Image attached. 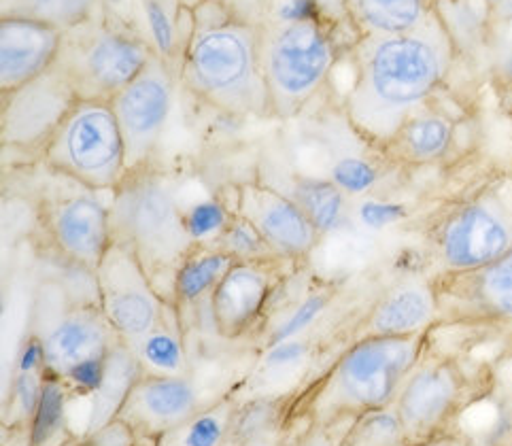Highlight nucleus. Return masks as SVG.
Segmentation results:
<instances>
[{
    "mask_svg": "<svg viewBox=\"0 0 512 446\" xmlns=\"http://www.w3.org/2000/svg\"><path fill=\"white\" fill-rule=\"evenodd\" d=\"M455 54L432 7L413 28L357 37L351 49L353 83L343 100V113L357 136L383 149L408 117L430 105Z\"/></svg>",
    "mask_w": 512,
    "mask_h": 446,
    "instance_id": "1",
    "label": "nucleus"
},
{
    "mask_svg": "<svg viewBox=\"0 0 512 446\" xmlns=\"http://www.w3.org/2000/svg\"><path fill=\"white\" fill-rule=\"evenodd\" d=\"M185 15L177 68L183 88L230 117H272L260 24L224 3H202Z\"/></svg>",
    "mask_w": 512,
    "mask_h": 446,
    "instance_id": "2",
    "label": "nucleus"
},
{
    "mask_svg": "<svg viewBox=\"0 0 512 446\" xmlns=\"http://www.w3.org/2000/svg\"><path fill=\"white\" fill-rule=\"evenodd\" d=\"M430 334L355 338L302 396L304 415L330 427L391 408L408 374L430 351Z\"/></svg>",
    "mask_w": 512,
    "mask_h": 446,
    "instance_id": "3",
    "label": "nucleus"
},
{
    "mask_svg": "<svg viewBox=\"0 0 512 446\" xmlns=\"http://www.w3.org/2000/svg\"><path fill=\"white\" fill-rule=\"evenodd\" d=\"M258 24L272 117H298L332 77L340 56L338 30L313 0H289Z\"/></svg>",
    "mask_w": 512,
    "mask_h": 446,
    "instance_id": "4",
    "label": "nucleus"
},
{
    "mask_svg": "<svg viewBox=\"0 0 512 446\" xmlns=\"http://www.w3.org/2000/svg\"><path fill=\"white\" fill-rule=\"evenodd\" d=\"M113 240L126 245L170 302L179 266L198 243L185 223L177 183L156 164L130 170L111 194Z\"/></svg>",
    "mask_w": 512,
    "mask_h": 446,
    "instance_id": "5",
    "label": "nucleus"
},
{
    "mask_svg": "<svg viewBox=\"0 0 512 446\" xmlns=\"http://www.w3.org/2000/svg\"><path fill=\"white\" fill-rule=\"evenodd\" d=\"M156 54L145 32L105 5L64 32L58 66L79 98L113 100Z\"/></svg>",
    "mask_w": 512,
    "mask_h": 446,
    "instance_id": "6",
    "label": "nucleus"
},
{
    "mask_svg": "<svg viewBox=\"0 0 512 446\" xmlns=\"http://www.w3.org/2000/svg\"><path fill=\"white\" fill-rule=\"evenodd\" d=\"M60 179L113 194L128 175V156L111 100L79 98L41 153Z\"/></svg>",
    "mask_w": 512,
    "mask_h": 446,
    "instance_id": "7",
    "label": "nucleus"
},
{
    "mask_svg": "<svg viewBox=\"0 0 512 446\" xmlns=\"http://www.w3.org/2000/svg\"><path fill=\"white\" fill-rule=\"evenodd\" d=\"M440 274L472 272L512 251V181L500 179L442 213L428 234Z\"/></svg>",
    "mask_w": 512,
    "mask_h": 446,
    "instance_id": "8",
    "label": "nucleus"
},
{
    "mask_svg": "<svg viewBox=\"0 0 512 446\" xmlns=\"http://www.w3.org/2000/svg\"><path fill=\"white\" fill-rule=\"evenodd\" d=\"M479 396V385L455 357L428 351L400 387L394 413L404 446H428L445 436Z\"/></svg>",
    "mask_w": 512,
    "mask_h": 446,
    "instance_id": "9",
    "label": "nucleus"
},
{
    "mask_svg": "<svg viewBox=\"0 0 512 446\" xmlns=\"http://www.w3.org/2000/svg\"><path fill=\"white\" fill-rule=\"evenodd\" d=\"M94 283L98 306L130 349L139 347L173 308L153 285L139 257L117 240L96 268Z\"/></svg>",
    "mask_w": 512,
    "mask_h": 446,
    "instance_id": "10",
    "label": "nucleus"
},
{
    "mask_svg": "<svg viewBox=\"0 0 512 446\" xmlns=\"http://www.w3.org/2000/svg\"><path fill=\"white\" fill-rule=\"evenodd\" d=\"M177 83L179 75L173 62L156 54L136 79L111 100L124 136L128 173L153 164V156L173 113Z\"/></svg>",
    "mask_w": 512,
    "mask_h": 446,
    "instance_id": "11",
    "label": "nucleus"
},
{
    "mask_svg": "<svg viewBox=\"0 0 512 446\" xmlns=\"http://www.w3.org/2000/svg\"><path fill=\"white\" fill-rule=\"evenodd\" d=\"M98 194L77 183V192L51 194L41 207L51 245L64 260L92 274L113 245L111 202L105 204Z\"/></svg>",
    "mask_w": 512,
    "mask_h": 446,
    "instance_id": "12",
    "label": "nucleus"
},
{
    "mask_svg": "<svg viewBox=\"0 0 512 446\" xmlns=\"http://www.w3.org/2000/svg\"><path fill=\"white\" fill-rule=\"evenodd\" d=\"M77 100L79 94L58 62L20 90L3 94V119H0L3 147L43 153L51 134Z\"/></svg>",
    "mask_w": 512,
    "mask_h": 446,
    "instance_id": "13",
    "label": "nucleus"
},
{
    "mask_svg": "<svg viewBox=\"0 0 512 446\" xmlns=\"http://www.w3.org/2000/svg\"><path fill=\"white\" fill-rule=\"evenodd\" d=\"M232 209L251 223L279 260L289 264L309 260L323 238L300 204L266 181L238 183Z\"/></svg>",
    "mask_w": 512,
    "mask_h": 446,
    "instance_id": "14",
    "label": "nucleus"
},
{
    "mask_svg": "<svg viewBox=\"0 0 512 446\" xmlns=\"http://www.w3.org/2000/svg\"><path fill=\"white\" fill-rule=\"evenodd\" d=\"M283 260L234 262L213 289L209 311L215 332L226 340H238L258 328L268 306L285 281Z\"/></svg>",
    "mask_w": 512,
    "mask_h": 446,
    "instance_id": "15",
    "label": "nucleus"
},
{
    "mask_svg": "<svg viewBox=\"0 0 512 446\" xmlns=\"http://www.w3.org/2000/svg\"><path fill=\"white\" fill-rule=\"evenodd\" d=\"M440 319L436 279L411 274L391 283L357 321L353 340L368 336H415L432 332Z\"/></svg>",
    "mask_w": 512,
    "mask_h": 446,
    "instance_id": "16",
    "label": "nucleus"
},
{
    "mask_svg": "<svg viewBox=\"0 0 512 446\" xmlns=\"http://www.w3.org/2000/svg\"><path fill=\"white\" fill-rule=\"evenodd\" d=\"M198 413V393L190 376L145 372L132 387L117 417L130 421L141 436L158 438L190 423Z\"/></svg>",
    "mask_w": 512,
    "mask_h": 446,
    "instance_id": "17",
    "label": "nucleus"
},
{
    "mask_svg": "<svg viewBox=\"0 0 512 446\" xmlns=\"http://www.w3.org/2000/svg\"><path fill=\"white\" fill-rule=\"evenodd\" d=\"M45 342V372L58 379L88 359L107 357L119 336L98 304H75L56 319Z\"/></svg>",
    "mask_w": 512,
    "mask_h": 446,
    "instance_id": "18",
    "label": "nucleus"
},
{
    "mask_svg": "<svg viewBox=\"0 0 512 446\" xmlns=\"http://www.w3.org/2000/svg\"><path fill=\"white\" fill-rule=\"evenodd\" d=\"M64 32L22 17H0V92L9 94L47 73L60 58Z\"/></svg>",
    "mask_w": 512,
    "mask_h": 446,
    "instance_id": "19",
    "label": "nucleus"
},
{
    "mask_svg": "<svg viewBox=\"0 0 512 446\" xmlns=\"http://www.w3.org/2000/svg\"><path fill=\"white\" fill-rule=\"evenodd\" d=\"M436 289L440 308L449 304L466 317L512 321V251L479 270L440 274Z\"/></svg>",
    "mask_w": 512,
    "mask_h": 446,
    "instance_id": "20",
    "label": "nucleus"
},
{
    "mask_svg": "<svg viewBox=\"0 0 512 446\" xmlns=\"http://www.w3.org/2000/svg\"><path fill=\"white\" fill-rule=\"evenodd\" d=\"M455 122L447 111L425 105L402 124L381 149L391 166L419 168L447 158L455 141Z\"/></svg>",
    "mask_w": 512,
    "mask_h": 446,
    "instance_id": "21",
    "label": "nucleus"
},
{
    "mask_svg": "<svg viewBox=\"0 0 512 446\" xmlns=\"http://www.w3.org/2000/svg\"><path fill=\"white\" fill-rule=\"evenodd\" d=\"M236 260L215 243H198L179 266L170 304L177 313L187 306H196L202 300H209L213 289L224 279V274Z\"/></svg>",
    "mask_w": 512,
    "mask_h": 446,
    "instance_id": "22",
    "label": "nucleus"
},
{
    "mask_svg": "<svg viewBox=\"0 0 512 446\" xmlns=\"http://www.w3.org/2000/svg\"><path fill=\"white\" fill-rule=\"evenodd\" d=\"M145 374L139 355L130 349L126 342H117L107 357V370L102 385L92 396V417L88 425V434L98 430L100 425L115 419L128 400L132 387Z\"/></svg>",
    "mask_w": 512,
    "mask_h": 446,
    "instance_id": "23",
    "label": "nucleus"
},
{
    "mask_svg": "<svg viewBox=\"0 0 512 446\" xmlns=\"http://www.w3.org/2000/svg\"><path fill=\"white\" fill-rule=\"evenodd\" d=\"M357 37L402 32L417 26L430 11V0H343Z\"/></svg>",
    "mask_w": 512,
    "mask_h": 446,
    "instance_id": "24",
    "label": "nucleus"
},
{
    "mask_svg": "<svg viewBox=\"0 0 512 446\" xmlns=\"http://www.w3.org/2000/svg\"><path fill=\"white\" fill-rule=\"evenodd\" d=\"M455 51L474 56L485 47L491 11L489 0H430Z\"/></svg>",
    "mask_w": 512,
    "mask_h": 446,
    "instance_id": "25",
    "label": "nucleus"
},
{
    "mask_svg": "<svg viewBox=\"0 0 512 446\" xmlns=\"http://www.w3.org/2000/svg\"><path fill=\"white\" fill-rule=\"evenodd\" d=\"M287 194L309 215L321 236L338 230L349 215V196L332 179L298 175L294 179L292 192Z\"/></svg>",
    "mask_w": 512,
    "mask_h": 446,
    "instance_id": "26",
    "label": "nucleus"
},
{
    "mask_svg": "<svg viewBox=\"0 0 512 446\" xmlns=\"http://www.w3.org/2000/svg\"><path fill=\"white\" fill-rule=\"evenodd\" d=\"M139 355L145 372L164 376H190L187 368V351L183 334L177 323V308H170L166 319L156 330L145 336L139 347L134 349Z\"/></svg>",
    "mask_w": 512,
    "mask_h": 446,
    "instance_id": "27",
    "label": "nucleus"
},
{
    "mask_svg": "<svg viewBox=\"0 0 512 446\" xmlns=\"http://www.w3.org/2000/svg\"><path fill=\"white\" fill-rule=\"evenodd\" d=\"M105 5L107 0H0V17H22L66 32Z\"/></svg>",
    "mask_w": 512,
    "mask_h": 446,
    "instance_id": "28",
    "label": "nucleus"
},
{
    "mask_svg": "<svg viewBox=\"0 0 512 446\" xmlns=\"http://www.w3.org/2000/svg\"><path fill=\"white\" fill-rule=\"evenodd\" d=\"M387 166L391 164L381 151H374L370 156L345 153V156H336L332 160L328 179H332L347 196H368L383 181Z\"/></svg>",
    "mask_w": 512,
    "mask_h": 446,
    "instance_id": "29",
    "label": "nucleus"
},
{
    "mask_svg": "<svg viewBox=\"0 0 512 446\" xmlns=\"http://www.w3.org/2000/svg\"><path fill=\"white\" fill-rule=\"evenodd\" d=\"M334 298H336V287L330 283H319L313 289L306 291V294L300 298V302L287 313V317L270 330L264 342L266 345L264 349L275 347L285 340H294L302 332L309 330L311 325H315V321L328 311Z\"/></svg>",
    "mask_w": 512,
    "mask_h": 446,
    "instance_id": "30",
    "label": "nucleus"
},
{
    "mask_svg": "<svg viewBox=\"0 0 512 446\" xmlns=\"http://www.w3.org/2000/svg\"><path fill=\"white\" fill-rule=\"evenodd\" d=\"M68 387L54 374H43V387L37 410L30 419V446H45L64 427Z\"/></svg>",
    "mask_w": 512,
    "mask_h": 446,
    "instance_id": "31",
    "label": "nucleus"
},
{
    "mask_svg": "<svg viewBox=\"0 0 512 446\" xmlns=\"http://www.w3.org/2000/svg\"><path fill=\"white\" fill-rule=\"evenodd\" d=\"M236 419V408L230 398H221L211 408L196 413L187 423L183 438L185 446H221L232 432Z\"/></svg>",
    "mask_w": 512,
    "mask_h": 446,
    "instance_id": "32",
    "label": "nucleus"
},
{
    "mask_svg": "<svg viewBox=\"0 0 512 446\" xmlns=\"http://www.w3.org/2000/svg\"><path fill=\"white\" fill-rule=\"evenodd\" d=\"M213 243L230 253L236 262H253V260H279L272 249L264 243V238L255 232L249 221L241 215H232L228 226L224 228Z\"/></svg>",
    "mask_w": 512,
    "mask_h": 446,
    "instance_id": "33",
    "label": "nucleus"
},
{
    "mask_svg": "<svg viewBox=\"0 0 512 446\" xmlns=\"http://www.w3.org/2000/svg\"><path fill=\"white\" fill-rule=\"evenodd\" d=\"M343 446H404L402 427L394 408L374 410L357 419Z\"/></svg>",
    "mask_w": 512,
    "mask_h": 446,
    "instance_id": "34",
    "label": "nucleus"
},
{
    "mask_svg": "<svg viewBox=\"0 0 512 446\" xmlns=\"http://www.w3.org/2000/svg\"><path fill=\"white\" fill-rule=\"evenodd\" d=\"M234 209H230L224 200L211 198L202 200L185 211V223L196 243H213L224 232L228 221L232 219Z\"/></svg>",
    "mask_w": 512,
    "mask_h": 446,
    "instance_id": "35",
    "label": "nucleus"
},
{
    "mask_svg": "<svg viewBox=\"0 0 512 446\" xmlns=\"http://www.w3.org/2000/svg\"><path fill=\"white\" fill-rule=\"evenodd\" d=\"M88 438L94 442V446H141L143 436L130 421L115 417L100 425L98 430L90 432Z\"/></svg>",
    "mask_w": 512,
    "mask_h": 446,
    "instance_id": "36",
    "label": "nucleus"
},
{
    "mask_svg": "<svg viewBox=\"0 0 512 446\" xmlns=\"http://www.w3.org/2000/svg\"><path fill=\"white\" fill-rule=\"evenodd\" d=\"M41 387H43V374H15L13 383V398L20 408L22 417L28 421L32 419L34 410H37L39 398H41Z\"/></svg>",
    "mask_w": 512,
    "mask_h": 446,
    "instance_id": "37",
    "label": "nucleus"
},
{
    "mask_svg": "<svg viewBox=\"0 0 512 446\" xmlns=\"http://www.w3.org/2000/svg\"><path fill=\"white\" fill-rule=\"evenodd\" d=\"M306 353H309V345H306V342L300 340V338L279 342V345L266 349L264 368L266 370H275V368L294 366V364L302 362Z\"/></svg>",
    "mask_w": 512,
    "mask_h": 446,
    "instance_id": "38",
    "label": "nucleus"
},
{
    "mask_svg": "<svg viewBox=\"0 0 512 446\" xmlns=\"http://www.w3.org/2000/svg\"><path fill=\"white\" fill-rule=\"evenodd\" d=\"M45 372V342L43 336L30 334L17 355L15 374H43Z\"/></svg>",
    "mask_w": 512,
    "mask_h": 446,
    "instance_id": "39",
    "label": "nucleus"
},
{
    "mask_svg": "<svg viewBox=\"0 0 512 446\" xmlns=\"http://www.w3.org/2000/svg\"><path fill=\"white\" fill-rule=\"evenodd\" d=\"M400 215H402V209L398 207V204H389V202L372 200V198H368L360 204V219L364 226H368L372 230L389 226V223L398 221Z\"/></svg>",
    "mask_w": 512,
    "mask_h": 446,
    "instance_id": "40",
    "label": "nucleus"
},
{
    "mask_svg": "<svg viewBox=\"0 0 512 446\" xmlns=\"http://www.w3.org/2000/svg\"><path fill=\"white\" fill-rule=\"evenodd\" d=\"M493 73H496V79L500 83L512 88V43L502 47L496 54V60H493Z\"/></svg>",
    "mask_w": 512,
    "mask_h": 446,
    "instance_id": "41",
    "label": "nucleus"
},
{
    "mask_svg": "<svg viewBox=\"0 0 512 446\" xmlns=\"http://www.w3.org/2000/svg\"><path fill=\"white\" fill-rule=\"evenodd\" d=\"M175 3H177L183 11H190V9H194L196 5H202V3H224V5H232V0H175Z\"/></svg>",
    "mask_w": 512,
    "mask_h": 446,
    "instance_id": "42",
    "label": "nucleus"
},
{
    "mask_svg": "<svg viewBox=\"0 0 512 446\" xmlns=\"http://www.w3.org/2000/svg\"><path fill=\"white\" fill-rule=\"evenodd\" d=\"M73 446H94V442L88 438V436H85L83 440H79V442H75Z\"/></svg>",
    "mask_w": 512,
    "mask_h": 446,
    "instance_id": "43",
    "label": "nucleus"
}]
</instances>
